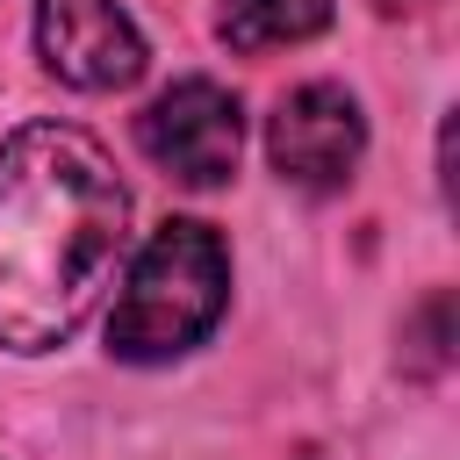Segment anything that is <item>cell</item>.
<instances>
[{"mask_svg": "<svg viewBox=\"0 0 460 460\" xmlns=\"http://www.w3.org/2000/svg\"><path fill=\"white\" fill-rule=\"evenodd\" d=\"M129 252V187L72 122H29L0 144V345L50 352L108 295Z\"/></svg>", "mask_w": 460, "mask_h": 460, "instance_id": "obj_1", "label": "cell"}, {"mask_svg": "<svg viewBox=\"0 0 460 460\" xmlns=\"http://www.w3.org/2000/svg\"><path fill=\"white\" fill-rule=\"evenodd\" d=\"M223 302H230V252H223V237L208 223H194V216H172L129 259V280H122L115 316H108V352L129 359V367L180 359L187 345H201L216 331Z\"/></svg>", "mask_w": 460, "mask_h": 460, "instance_id": "obj_2", "label": "cell"}, {"mask_svg": "<svg viewBox=\"0 0 460 460\" xmlns=\"http://www.w3.org/2000/svg\"><path fill=\"white\" fill-rule=\"evenodd\" d=\"M137 144L165 180L187 187H223L237 172V144H244V115L237 93L216 79H180L165 86L144 115H137Z\"/></svg>", "mask_w": 460, "mask_h": 460, "instance_id": "obj_3", "label": "cell"}, {"mask_svg": "<svg viewBox=\"0 0 460 460\" xmlns=\"http://www.w3.org/2000/svg\"><path fill=\"white\" fill-rule=\"evenodd\" d=\"M359 151H367V115H359V101H352L345 86H331V79L295 86V93L273 108V122H266V158H273V172L295 180V187H309V194L345 187L352 165H359Z\"/></svg>", "mask_w": 460, "mask_h": 460, "instance_id": "obj_4", "label": "cell"}, {"mask_svg": "<svg viewBox=\"0 0 460 460\" xmlns=\"http://www.w3.org/2000/svg\"><path fill=\"white\" fill-rule=\"evenodd\" d=\"M36 58L79 93H115L144 72V36L115 0H36Z\"/></svg>", "mask_w": 460, "mask_h": 460, "instance_id": "obj_5", "label": "cell"}, {"mask_svg": "<svg viewBox=\"0 0 460 460\" xmlns=\"http://www.w3.org/2000/svg\"><path fill=\"white\" fill-rule=\"evenodd\" d=\"M216 29L230 50H280L331 29V0H216Z\"/></svg>", "mask_w": 460, "mask_h": 460, "instance_id": "obj_6", "label": "cell"}, {"mask_svg": "<svg viewBox=\"0 0 460 460\" xmlns=\"http://www.w3.org/2000/svg\"><path fill=\"white\" fill-rule=\"evenodd\" d=\"M381 14H402V7H431V0H374Z\"/></svg>", "mask_w": 460, "mask_h": 460, "instance_id": "obj_7", "label": "cell"}]
</instances>
